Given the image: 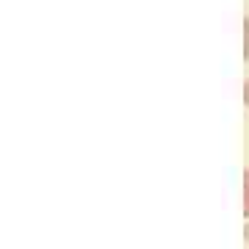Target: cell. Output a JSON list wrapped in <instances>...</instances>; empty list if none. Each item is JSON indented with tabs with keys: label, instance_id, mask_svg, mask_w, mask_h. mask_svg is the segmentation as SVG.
<instances>
[{
	"label": "cell",
	"instance_id": "cell-1",
	"mask_svg": "<svg viewBox=\"0 0 249 249\" xmlns=\"http://www.w3.org/2000/svg\"><path fill=\"white\" fill-rule=\"evenodd\" d=\"M244 216H249V169L244 172Z\"/></svg>",
	"mask_w": 249,
	"mask_h": 249
},
{
	"label": "cell",
	"instance_id": "cell-2",
	"mask_svg": "<svg viewBox=\"0 0 249 249\" xmlns=\"http://www.w3.org/2000/svg\"><path fill=\"white\" fill-rule=\"evenodd\" d=\"M244 31H247V47H244V55L249 58V17L244 19Z\"/></svg>",
	"mask_w": 249,
	"mask_h": 249
},
{
	"label": "cell",
	"instance_id": "cell-3",
	"mask_svg": "<svg viewBox=\"0 0 249 249\" xmlns=\"http://www.w3.org/2000/svg\"><path fill=\"white\" fill-rule=\"evenodd\" d=\"M244 103H247V106H249V80H247V83H244Z\"/></svg>",
	"mask_w": 249,
	"mask_h": 249
}]
</instances>
